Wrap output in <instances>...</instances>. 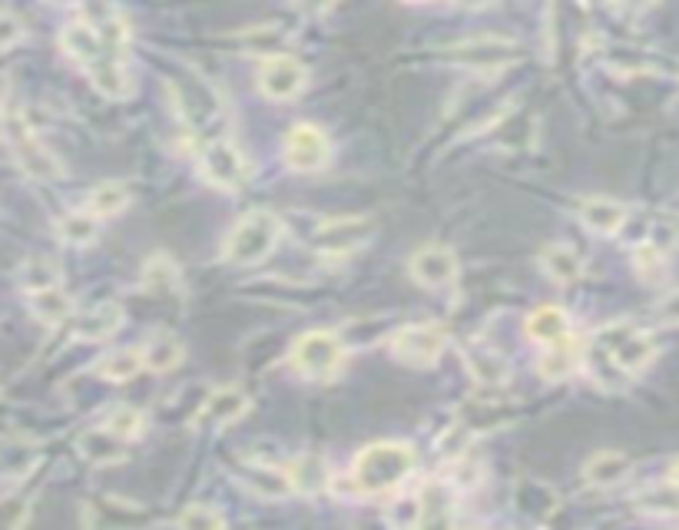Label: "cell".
<instances>
[{"instance_id": "obj_1", "label": "cell", "mask_w": 679, "mask_h": 530, "mask_svg": "<svg viewBox=\"0 0 679 530\" xmlns=\"http://www.w3.org/2000/svg\"><path fill=\"white\" fill-rule=\"evenodd\" d=\"M126 43H129V27L120 17H110L100 27L87 21H74L60 30L63 53L74 63H80L90 74L93 87L110 100H123L133 90L126 74Z\"/></svg>"}, {"instance_id": "obj_2", "label": "cell", "mask_w": 679, "mask_h": 530, "mask_svg": "<svg viewBox=\"0 0 679 530\" xmlns=\"http://www.w3.org/2000/svg\"><path fill=\"white\" fill-rule=\"evenodd\" d=\"M418 468V454L412 444L401 441H378L368 444L355 464H352V481L359 488V497L365 494H388L394 488H401L407 478Z\"/></svg>"}, {"instance_id": "obj_3", "label": "cell", "mask_w": 679, "mask_h": 530, "mask_svg": "<svg viewBox=\"0 0 679 530\" xmlns=\"http://www.w3.org/2000/svg\"><path fill=\"white\" fill-rule=\"evenodd\" d=\"M596 352L624 375H640L656 358V342L650 331L620 318L596 331Z\"/></svg>"}, {"instance_id": "obj_4", "label": "cell", "mask_w": 679, "mask_h": 530, "mask_svg": "<svg viewBox=\"0 0 679 530\" xmlns=\"http://www.w3.org/2000/svg\"><path fill=\"white\" fill-rule=\"evenodd\" d=\"M279 239H282V219L276 213H268V210H255L229 232L223 255L232 265H255V262L272 255V249L279 245Z\"/></svg>"}, {"instance_id": "obj_5", "label": "cell", "mask_w": 679, "mask_h": 530, "mask_svg": "<svg viewBox=\"0 0 679 530\" xmlns=\"http://www.w3.org/2000/svg\"><path fill=\"white\" fill-rule=\"evenodd\" d=\"M289 362L305 378L322 381V378H331V375L342 371V365H345V345H342V339L335 336V331H325V328L305 331V336L292 345Z\"/></svg>"}, {"instance_id": "obj_6", "label": "cell", "mask_w": 679, "mask_h": 530, "mask_svg": "<svg viewBox=\"0 0 679 530\" xmlns=\"http://www.w3.org/2000/svg\"><path fill=\"white\" fill-rule=\"evenodd\" d=\"M448 349V336L438 325H404L391 336V355L404 365H435Z\"/></svg>"}, {"instance_id": "obj_7", "label": "cell", "mask_w": 679, "mask_h": 530, "mask_svg": "<svg viewBox=\"0 0 679 530\" xmlns=\"http://www.w3.org/2000/svg\"><path fill=\"white\" fill-rule=\"evenodd\" d=\"M199 169L216 189H239L246 182V160L239 147L226 137H213L199 150Z\"/></svg>"}, {"instance_id": "obj_8", "label": "cell", "mask_w": 679, "mask_h": 530, "mask_svg": "<svg viewBox=\"0 0 679 530\" xmlns=\"http://www.w3.org/2000/svg\"><path fill=\"white\" fill-rule=\"evenodd\" d=\"M372 236H375V223L368 216H338V219H325L312 232V245L325 255H349L362 249Z\"/></svg>"}, {"instance_id": "obj_9", "label": "cell", "mask_w": 679, "mask_h": 530, "mask_svg": "<svg viewBox=\"0 0 679 530\" xmlns=\"http://www.w3.org/2000/svg\"><path fill=\"white\" fill-rule=\"evenodd\" d=\"M328 160H331V143L318 126L299 123L289 129V137H286V166L289 169L315 173V169H325Z\"/></svg>"}, {"instance_id": "obj_10", "label": "cell", "mask_w": 679, "mask_h": 530, "mask_svg": "<svg viewBox=\"0 0 679 530\" xmlns=\"http://www.w3.org/2000/svg\"><path fill=\"white\" fill-rule=\"evenodd\" d=\"M305 66L296 60V56H286V53H276V56H265L262 60V71H259V90L268 97V100H292L305 90Z\"/></svg>"}, {"instance_id": "obj_11", "label": "cell", "mask_w": 679, "mask_h": 530, "mask_svg": "<svg viewBox=\"0 0 679 530\" xmlns=\"http://www.w3.org/2000/svg\"><path fill=\"white\" fill-rule=\"evenodd\" d=\"M514 56H517V43L514 40H501V37L464 40V43L448 50V60L474 66V71H498V66L511 63Z\"/></svg>"}, {"instance_id": "obj_12", "label": "cell", "mask_w": 679, "mask_h": 530, "mask_svg": "<svg viewBox=\"0 0 679 530\" xmlns=\"http://www.w3.org/2000/svg\"><path fill=\"white\" fill-rule=\"evenodd\" d=\"M412 279L425 289H448L457 279V258L444 245H428L412 255Z\"/></svg>"}, {"instance_id": "obj_13", "label": "cell", "mask_w": 679, "mask_h": 530, "mask_svg": "<svg viewBox=\"0 0 679 530\" xmlns=\"http://www.w3.org/2000/svg\"><path fill=\"white\" fill-rule=\"evenodd\" d=\"M123 325V305L120 302H97L93 308L80 312L74 318V339L80 342H106Z\"/></svg>"}, {"instance_id": "obj_14", "label": "cell", "mask_w": 679, "mask_h": 530, "mask_svg": "<svg viewBox=\"0 0 679 530\" xmlns=\"http://www.w3.org/2000/svg\"><path fill=\"white\" fill-rule=\"evenodd\" d=\"M627 206H620L617 199H603V195H593V199H583V203L577 206V219L596 232V236H614L624 229L627 223Z\"/></svg>"}, {"instance_id": "obj_15", "label": "cell", "mask_w": 679, "mask_h": 530, "mask_svg": "<svg viewBox=\"0 0 679 530\" xmlns=\"http://www.w3.org/2000/svg\"><path fill=\"white\" fill-rule=\"evenodd\" d=\"M11 153H14V163L21 166V173H24L27 179H34V182H53V179L63 176L60 160H56L37 137H27V140L17 143Z\"/></svg>"}, {"instance_id": "obj_16", "label": "cell", "mask_w": 679, "mask_h": 530, "mask_svg": "<svg viewBox=\"0 0 679 530\" xmlns=\"http://www.w3.org/2000/svg\"><path fill=\"white\" fill-rule=\"evenodd\" d=\"M633 475V460L624 451H600L587 460L583 468V481L593 488H614L620 481H627Z\"/></svg>"}, {"instance_id": "obj_17", "label": "cell", "mask_w": 679, "mask_h": 530, "mask_svg": "<svg viewBox=\"0 0 679 530\" xmlns=\"http://www.w3.org/2000/svg\"><path fill=\"white\" fill-rule=\"evenodd\" d=\"M249 412V394L239 391V388H219L206 398V405L199 412V421L202 425H232L239 421L242 415Z\"/></svg>"}, {"instance_id": "obj_18", "label": "cell", "mask_w": 679, "mask_h": 530, "mask_svg": "<svg viewBox=\"0 0 679 530\" xmlns=\"http://www.w3.org/2000/svg\"><path fill=\"white\" fill-rule=\"evenodd\" d=\"M580 362H583V345H577L567 336V339L548 345V352H543L540 362H537V371L548 378V381H564V378H570L577 371Z\"/></svg>"}, {"instance_id": "obj_19", "label": "cell", "mask_w": 679, "mask_h": 530, "mask_svg": "<svg viewBox=\"0 0 679 530\" xmlns=\"http://www.w3.org/2000/svg\"><path fill=\"white\" fill-rule=\"evenodd\" d=\"M540 269L548 273L554 282L570 286V282H577L583 276V258H580V252L574 245L554 242V245H548L540 252Z\"/></svg>"}, {"instance_id": "obj_20", "label": "cell", "mask_w": 679, "mask_h": 530, "mask_svg": "<svg viewBox=\"0 0 679 530\" xmlns=\"http://www.w3.org/2000/svg\"><path fill=\"white\" fill-rule=\"evenodd\" d=\"M123 444H126V441H123L120 434H113V431L103 425V428H93V431L80 434L77 451H80V457L90 460V464H116V460L126 457Z\"/></svg>"}, {"instance_id": "obj_21", "label": "cell", "mask_w": 679, "mask_h": 530, "mask_svg": "<svg viewBox=\"0 0 679 530\" xmlns=\"http://www.w3.org/2000/svg\"><path fill=\"white\" fill-rule=\"evenodd\" d=\"M527 336L540 345H554L561 339L570 336V318L564 308H554V305H543L537 308L530 318H527Z\"/></svg>"}, {"instance_id": "obj_22", "label": "cell", "mask_w": 679, "mask_h": 530, "mask_svg": "<svg viewBox=\"0 0 679 530\" xmlns=\"http://www.w3.org/2000/svg\"><path fill=\"white\" fill-rule=\"evenodd\" d=\"M242 484L246 488H252V494H259V497H268V501H279V497H289L292 491H296V484H292V475L289 471H279V468H246L242 471Z\"/></svg>"}, {"instance_id": "obj_23", "label": "cell", "mask_w": 679, "mask_h": 530, "mask_svg": "<svg viewBox=\"0 0 679 530\" xmlns=\"http://www.w3.org/2000/svg\"><path fill=\"white\" fill-rule=\"evenodd\" d=\"M418 501H422V527L448 523L454 510V488L448 481H425Z\"/></svg>"}, {"instance_id": "obj_24", "label": "cell", "mask_w": 679, "mask_h": 530, "mask_svg": "<svg viewBox=\"0 0 679 530\" xmlns=\"http://www.w3.org/2000/svg\"><path fill=\"white\" fill-rule=\"evenodd\" d=\"M30 299V315L40 321V325H60L74 315V299L63 292V286H53V289H43V292H34L27 295Z\"/></svg>"}, {"instance_id": "obj_25", "label": "cell", "mask_w": 679, "mask_h": 530, "mask_svg": "<svg viewBox=\"0 0 679 530\" xmlns=\"http://www.w3.org/2000/svg\"><path fill=\"white\" fill-rule=\"evenodd\" d=\"M17 286L34 295V292H43V289H53V286H63V273H60V265L56 258L50 255H34L21 265V273H17Z\"/></svg>"}, {"instance_id": "obj_26", "label": "cell", "mask_w": 679, "mask_h": 530, "mask_svg": "<svg viewBox=\"0 0 679 530\" xmlns=\"http://www.w3.org/2000/svg\"><path fill=\"white\" fill-rule=\"evenodd\" d=\"M183 342L173 336V331H156V336L147 339L143 345V358H147V368L150 371H173L176 365H183Z\"/></svg>"}, {"instance_id": "obj_27", "label": "cell", "mask_w": 679, "mask_h": 530, "mask_svg": "<svg viewBox=\"0 0 679 530\" xmlns=\"http://www.w3.org/2000/svg\"><path fill=\"white\" fill-rule=\"evenodd\" d=\"M93 368L106 381H129L147 368V358H143V349H116L103 355Z\"/></svg>"}, {"instance_id": "obj_28", "label": "cell", "mask_w": 679, "mask_h": 530, "mask_svg": "<svg viewBox=\"0 0 679 530\" xmlns=\"http://www.w3.org/2000/svg\"><path fill=\"white\" fill-rule=\"evenodd\" d=\"M126 206H129V189H126V182H100L87 195V210L93 216H100V219L120 216Z\"/></svg>"}, {"instance_id": "obj_29", "label": "cell", "mask_w": 679, "mask_h": 530, "mask_svg": "<svg viewBox=\"0 0 679 530\" xmlns=\"http://www.w3.org/2000/svg\"><path fill=\"white\" fill-rule=\"evenodd\" d=\"M56 236H60V242H66V245H90V242L100 236V216H93L90 210L66 213V216L56 223Z\"/></svg>"}, {"instance_id": "obj_30", "label": "cell", "mask_w": 679, "mask_h": 530, "mask_svg": "<svg viewBox=\"0 0 679 530\" xmlns=\"http://www.w3.org/2000/svg\"><path fill=\"white\" fill-rule=\"evenodd\" d=\"M467 368H470V375L478 378L481 384H501V381H507V362L494 349H485V345H474L467 352Z\"/></svg>"}, {"instance_id": "obj_31", "label": "cell", "mask_w": 679, "mask_h": 530, "mask_svg": "<svg viewBox=\"0 0 679 530\" xmlns=\"http://www.w3.org/2000/svg\"><path fill=\"white\" fill-rule=\"evenodd\" d=\"M143 286L153 292H176L179 289V273L166 255H153L143 269Z\"/></svg>"}, {"instance_id": "obj_32", "label": "cell", "mask_w": 679, "mask_h": 530, "mask_svg": "<svg viewBox=\"0 0 679 530\" xmlns=\"http://www.w3.org/2000/svg\"><path fill=\"white\" fill-rule=\"evenodd\" d=\"M637 504L650 514H679V484H672V481L656 484V488L643 491L637 497Z\"/></svg>"}, {"instance_id": "obj_33", "label": "cell", "mask_w": 679, "mask_h": 530, "mask_svg": "<svg viewBox=\"0 0 679 530\" xmlns=\"http://www.w3.org/2000/svg\"><path fill=\"white\" fill-rule=\"evenodd\" d=\"M289 475H292V484L299 488V491H318V488H325V481H328V475H325V464L318 460V457H299L292 468H289Z\"/></svg>"}, {"instance_id": "obj_34", "label": "cell", "mask_w": 679, "mask_h": 530, "mask_svg": "<svg viewBox=\"0 0 679 530\" xmlns=\"http://www.w3.org/2000/svg\"><path fill=\"white\" fill-rule=\"evenodd\" d=\"M103 425H106L113 434H120L123 441H133V438H140V434H143V415L136 412V408H129V405L113 408V412L106 415Z\"/></svg>"}, {"instance_id": "obj_35", "label": "cell", "mask_w": 679, "mask_h": 530, "mask_svg": "<svg viewBox=\"0 0 679 530\" xmlns=\"http://www.w3.org/2000/svg\"><path fill=\"white\" fill-rule=\"evenodd\" d=\"M179 527H189V530H210V527H226V517L210 507V504H189L179 517H176Z\"/></svg>"}, {"instance_id": "obj_36", "label": "cell", "mask_w": 679, "mask_h": 530, "mask_svg": "<svg viewBox=\"0 0 679 530\" xmlns=\"http://www.w3.org/2000/svg\"><path fill=\"white\" fill-rule=\"evenodd\" d=\"M30 520V504L27 497H0V527H24Z\"/></svg>"}, {"instance_id": "obj_37", "label": "cell", "mask_w": 679, "mask_h": 530, "mask_svg": "<svg viewBox=\"0 0 679 530\" xmlns=\"http://www.w3.org/2000/svg\"><path fill=\"white\" fill-rule=\"evenodd\" d=\"M24 37H27L24 21H21L17 14H11V11H0V53L11 50V47H17Z\"/></svg>"}, {"instance_id": "obj_38", "label": "cell", "mask_w": 679, "mask_h": 530, "mask_svg": "<svg viewBox=\"0 0 679 530\" xmlns=\"http://www.w3.org/2000/svg\"><path fill=\"white\" fill-rule=\"evenodd\" d=\"M656 318H659L663 325H679V289L669 292V295H663V299L656 302Z\"/></svg>"}, {"instance_id": "obj_39", "label": "cell", "mask_w": 679, "mask_h": 530, "mask_svg": "<svg viewBox=\"0 0 679 530\" xmlns=\"http://www.w3.org/2000/svg\"><path fill=\"white\" fill-rule=\"evenodd\" d=\"M335 4H338V0H296V8H299L302 14H309V17L325 14V11H331Z\"/></svg>"}, {"instance_id": "obj_40", "label": "cell", "mask_w": 679, "mask_h": 530, "mask_svg": "<svg viewBox=\"0 0 679 530\" xmlns=\"http://www.w3.org/2000/svg\"><path fill=\"white\" fill-rule=\"evenodd\" d=\"M620 4H627V8H633V11H643V8L656 4V0H620Z\"/></svg>"}, {"instance_id": "obj_41", "label": "cell", "mask_w": 679, "mask_h": 530, "mask_svg": "<svg viewBox=\"0 0 679 530\" xmlns=\"http://www.w3.org/2000/svg\"><path fill=\"white\" fill-rule=\"evenodd\" d=\"M4 103H8V74L0 71V106H4Z\"/></svg>"}, {"instance_id": "obj_42", "label": "cell", "mask_w": 679, "mask_h": 530, "mask_svg": "<svg viewBox=\"0 0 679 530\" xmlns=\"http://www.w3.org/2000/svg\"><path fill=\"white\" fill-rule=\"evenodd\" d=\"M669 481H672V484H679V457L672 460V471H669Z\"/></svg>"}, {"instance_id": "obj_43", "label": "cell", "mask_w": 679, "mask_h": 530, "mask_svg": "<svg viewBox=\"0 0 679 530\" xmlns=\"http://www.w3.org/2000/svg\"><path fill=\"white\" fill-rule=\"evenodd\" d=\"M47 4H74V0H47Z\"/></svg>"}, {"instance_id": "obj_44", "label": "cell", "mask_w": 679, "mask_h": 530, "mask_svg": "<svg viewBox=\"0 0 679 530\" xmlns=\"http://www.w3.org/2000/svg\"><path fill=\"white\" fill-rule=\"evenodd\" d=\"M407 4H418V0H407Z\"/></svg>"}]
</instances>
